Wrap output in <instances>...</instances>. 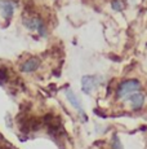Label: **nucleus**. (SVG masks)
Returning <instances> with one entry per match:
<instances>
[{"mask_svg": "<svg viewBox=\"0 0 147 149\" xmlns=\"http://www.w3.org/2000/svg\"><path fill=\"white\" fill-rule=\"evenodd\" d=\"M5 122H7L8 127H12L13 121H12V117H10V114H7V116H5Z\"/></svg>", "mask_w": 147, "mask_h": 149, "instance_id": "f8f14e48", "label": "nucleus"}, {"mask_svg": "<svg viewBox=\"0 0 147 149\" xmlns=\"http://www.w3.org/2000/svg\"><path fill=\"white\" fill-rule=\"evenodd\" d=\"M103 82L98 75H84L81 78V90L85 95H92V92Z\"/></svg>", "mask_w": 147, "mask_h": 149, "instance_id": "7ed1b4c3", "label": "nucleus"}, {"mask_svg": "<svg viewBox=\"0 0 147 149\" xmlns=\"http://www.w3.org/2000/svg\"><path fill=\"white\" fill-rule=\"evenodd\" d=\"M111 149H124L123 144H121L120 139H119V136L116 134H114L111 137Z\"/></svg>", "mask_w": 147, "mask_h": 149, "instance_id": "1a4fd4ad", "label": "nucleus"}, {"mask_svg": "<svg viewBox=\"0 0 147 149\" xmlns=\"http://www.w3.org/2000/svg\"><path fill=\"white\" fill-rule=\"evenodd\" d=\"M10 79V75H9V70H8L7 66H0V86H4L5 83Z\"/></svg>", "mask_w": 147, "mask_h": 149, "instance_id": "6e6552de", "label": "nucleus"}, {"mask_svg": "<svg viewBox=\"0 0 147 149\" xmlns=\"http://www.w3.org/2000/svg\"><path fill=\"white\" fill-rule=\"evenodd\" d=\"M142 90V84L138 79H126L119 83L116 87V97L119 100H126L132 93L139 92Z\"/></svg>", "mask_w": 147, "mask_h": 149, "instance_id": "f257e3e1", "label": "nucleus"}, {"mask_svg": "<svg viewBox=\"0 0 147 149\" xmlns=\"http://www.w3.org/2000/svg\"><path fill=\"white\" fill-rule=\"evenodd\" d=\"M146 47H147V44H146Z\"/></svg>", "mask_w": 147, "mask_h": 149, "instance_id": "ddd939ff", "label": "nucleus"}, {"mask_svg": "<svg viewBox=\"0 0 147 149\" xmlns=\"http://www.w3.org/2000/svg\"><path fill=\"white\" fill-rule=\"evenodd\" d=\"M14 8L16 4L12 0H0V10H1L3 17L7 22H9L12 19L13 14H14Z\"/></svg>", "mask_w": 147, "mask_h": 149, "instance_id": "39448f33", "label": "nucleus"}, {"mask_svg": "<svg viewBox=\"0 0 147 149\" xmlns=\"http://www.w3.org/2000/svg\"><path fill=\"white\" fill-rule=\"evenodd\" d=\"M93 111H94V114H95V116L101 117V118H107V114L104 113V111H102V110H101L100 108H95V109H94V110H93Z\"/></svg>", "mask_w": 147, "mask_h": 149, "instance_id": "9b49d317", "label": "nucleus"}, {"mask_svg": "<svg viewBox=\"0 0 147 149\" xmlns=\"http://www.w3.org/2000/svg\"><path fill=\"white\" fill-rule=\"evenodd\" d=\"M111 7L115 12H121V10H124V7H125V5H124L123 0H112Z\"/></svg>", "mask_w": 147, "mask_h": 149, "instance_id": "9d476101", "label": "nucleus"}, {"mask_svg": "<svg viewBox=\"0 0 147 149\" xmlns=\"http://www.w3.org/2000/svg\"><path fill=\"white\" fill-rule=\"evenodd\" d=\"M22 24L23 26L30 31H36L40 36H45L48 35V30L47 26H45L44 21L40 18V17H36V16H29V17H23L22 19Z\"/></svg>", "mask_w": 147, "mask_h": 149, "instance_id": "f03ea898", "label": "nucleus"}, {"mask_svg": "<svg viewBox=\"0 0 147 149\" xmlns=\"http://www.w3.org/2000/svg\"><path fill=\"white\" fill-rule=\"evenodd\" d=\"M66 99L69 100V102L72 105L74 108L76 109V110H79V113H81V102H80V100L78 99V96L74 93V91L72 90H70V88H67L66 90Z\"/></svg>", "mask_w": 147, "mask_h": 149, "instance_id": "0eeeda50", "label": "nucleus"}, {"mask_svg": "<svg viewBox=\"0 0 147 149\" xmlns=\"http://www.w3.org/2000/svg\"><path fill=\"white\" fill-rule=\"evenodd\" d=\"M126 100L131 102L133 110H141L143 108V104H145V95L142 92H134Z\"/></svg>", "mask_w": 147, "mask_h": 149, "instance_id": "423d86ee", "label": "nucleus"}, {"mask_svg": "<svg viewBox=\"0 0 147 149\" xmlns=\"http://www.w3.org/2000/svg\"><path fill=\"white\" fill-rule=\"evenodd\" d=\"M40 65H41L40 58L36 56H32L19 65V70H21L22 73H35V71L40 68Z\"/></svg>", "mask_w": 147, "mask_h": 149, "instance_id": "20e7f679", "label": "nucleus"}]
</instances>
